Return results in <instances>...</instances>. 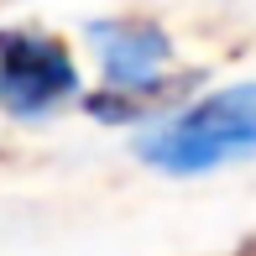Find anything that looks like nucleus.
Wrapping results in <instances>:
<instances>
[{
    "instance_id": "nucleus-4",
    "label": "nucleus",
    "mask_w": 256,
    "mask_h": 256,
    "mask_svg": "<svg viewBox=\"0 0 256 256\" xmlns=\"http://www.w3.org/2000/svg\"><path fill=\"white\" fill-rule=\"evenodd\" d=\"M240 256H256V251H240Z\"/></svg>"
},
{
    "instance_id": "nucleus-1",
    "label": "nucleus",
    "mask_w": 256,
    "mask_h": 256,
    "mask_svg": "<svg viewBox=\"0 0 256 256\" xmlns=\"http://www.w3.org/2000/svg\"><path fill=\"white\" fill-rule=\"evenodd\" d=\"M84 42L94 52L100 89H84L78 110L104 126H146L183 104V84L172 74L178 42L152 16H100L84 21Z\"/></svg>"
},
{
    "instance_id": "nucleus-2",
    "label": "nucleus",
    "mask_w": 256,
    "mask_h": 256,
    "mask_svg": "<svg viewBox=\"0 0 256 256\" xmlns=\"http://www.w3.org/2000/svg\"><path fill=\"white\" fill-rule=\"evenodd\" d=\"M131 152L162 178H204L256 162V78H230L136 126Z\"/></svg>"
},
{
    "instance_id": "nucleus-3",
    "label": "nucleus",
    "mask_w": 256,
    "mask_h": 256,
    "mask_svg": "<svg viewBox=\"0 0 256 256\" xmlns=\"http://www.w3.org/2000/svg\"><path fill=\"white\" fill-rule=\"evenodd\" d=\"M78 100H84V68L63 37L37 26L0 32V115L37 126L63 110H78Z\"/></svg>"
}]
</instances>
